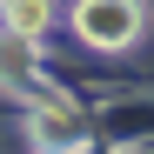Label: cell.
<instances>
[{
	"label": "cell",
	"mask_w": 154,
	"mask_h": 154,
	"mask_svg": "<svg viewBox=\"0 0 154 154\" xmlns=\"http://www.w3.org/2000/svg\"><path fill=\"white\" fill-rule=\"evenodd\" d=\"M74 27L94 47H127L141 34V7L134 0H81V7H74Z\"/></svg>",
	"instance_id": "obj_1"
},
{
	"label": "cell",
	"mask_w": 154,
	"mask_h": 154,
	"mask_svg": "<svg viewBox=\"0 0 154 154\" xmlns=\"http://www.w3.org/2000/svg\"><path fill=\"white\" fill-rule=\"evenodd\" d=\"M7 27L34 40V34L47 27V0H7Z\"/></svg>",
	"instance_id": "obj_4"
},
{
	"label": "cell",
	"mask_w": 154,
	"mask_h": 154,
	"mask_svg": "<svg viewBox=\"0 0 154 154\" xmlns=\"http://www.w3.org/2000/svg\"><path fill=\"white\" fill-rule=\"evenodd\" d=\"M34 141H54V147H81V114L67 100H47L40 121H34Z\"/></svg>",
	"instance_id": "obj_2"
},
{
	"label": "cell",
	"mask_w": 154,
	"mask_h": 154,
	"mask_svg": "<svg viewBox=\"0 0 154 154\" xmlns=\"http://www.w3.org/2000/svg\"><path fill=\"white\" fill-rule=\"evenodd\" d=\"M0 81H14V87H27V81H34V47H27V34L0 40Z\"/></svg>",
	"instance_id": "obj_3"
}]
</instances>
